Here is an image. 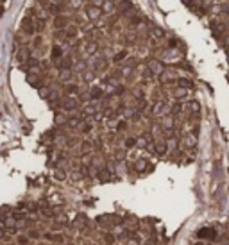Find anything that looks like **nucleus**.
<instances>
[{
	"label": "nucleus",
	"mask_w": 229,
	"mask_h": 245,
	"mask_svg": "<svg viewBox=\"0 0 229 245\" xmlns=\"http://www.w3.org/2000/svg\"><path fill=\"white\" fill-rule=\"evenodd\" d=\"M152 36L154 38H163L165 36V31L159 29V27H152Z\"/></svg>",
	"instance_id": "obj_13"
},
{
	"label": "nucleus",
	"mask_w": 229,
	"mask_h": 245,
	"mask_svg": "<svg viewBox=\"0 0 229 245\" xmlns=\"http://www.w3.org/2000/svg\"><path fill=\"white\" fill-rule=\"evenodd\" d=\"M48 13H52V15H56V16H57V13H59V5H57V4H50V5H48Z\"/></svg>",
	"instance_id": "obj_19"
},
{
	"label": "nucleus",
	"mask_w": 229,
	"mask_h": 245,
	"mask_svg": "<svg viewBox=\"0 0 229 245\" xmlns=\"http://www.w3.org/2000/svg\"><path fill=\"white\" fill-rule=\"evenodd\" d=\"M61 79H63V81H65V79H70V72H68V70H63V72H61Z\"/></svg>",
	"instance_id": "obj_32"
},
{
	"label": "nucleus",
	"mask_w": 229,
	"mask_h": 245,
	"mask_svg": "<svg viewBox=\"0 0 229 245\" xmlns=\"http://www.w3.org/2000/svg\"><path fill=\"white\" fill-rule=\"evenodd\" d=\"M68 25V20L65 18V16H61V15H57L56 20H54V27L56 29H65Z\"/></svg>",
	"instance_id": "obj_6"
},
{
	"label": "nucleus",
	"mask_w": 229,
	"mask_h": 245,
	"mask_svg": "<svg viewBox=\"0 0 229 245\" xmlns=\"http://www.w3.org/2000/svg\"><path fill=\"white\" fill-rule=\"evenodd\" d=\"M90 97H91V98H100V97H102V90H100V88H93V90L90 91Z\"/></svg>",
	"instance_id": "obj_15"
},
{
	"label": "nucleus",
	"mask_w": 229,
	"mask_h": 245,
	"mask_svg": "<svg viewBox=\"0 0 229 245\" xmlns=\"http://www.w3.org/2000/svg\"><path fill=\"white\" fill-rule=\"evenodd\" d=\"M38 65H39L38 59H34V57H29V66H32V68H34V66H38Z\"/></svg>",
	"instance_id": "obj_30"
},
{
	"label": "nucleus",
	"mask_w": 229,
	"mask_h": 245,
	"mask_svg": "<svg viewBox=\"0 0 229 245\" xmlns=\"http://www.w3.org/2000/svg\"><path fill=\"white\" fill-rule=\"evenodd\" d=\"M104 242H106V243H108V245H111V243H113V242H114L113 234H109V233H108V234L104 236Z\"/></svg>",
	"instance_id": "obj_25"
},
{
	"label": "nucleus",
	"mask_w": 229,
	"mask_h": 245,
	"mask_svg": "<svg viewBox=\"0 0 229 245\" xmlns=\"http://www.w3.org/2000/svg\"><path fill=\"white\" fill-rule=\"evenodd\" d=\"M29 236H31V238H39V233H38V231H31V233H29Z\"/></svg>",
	"instance_id": "obj_35"
},
{
	"label": "nucleus",
	"mask_w": 229,
	"mask_h": 245,
	"mask_svg": "<svg viewBox=\"0 0 229 245\" xmlns=\"http://www.w3.org/2000/svg\"><path fill=\"white\" fill-rule=\"evenodd\" d=\"M61 108H63V109H75V108H77V100H74V98H63Z\"/></svg>",
	"instance_id": "obj_5"
},
{
	"label": "nucleus",
	"mask_w": 229,
	"mask_h": 245,
	"mask_svg": "<svg viewBox=\"0 0 229 245\" xmlns=\"http://www.w3.org/2000/svg\"><path fill=\"white\" fill-rule=\"evenodd\" d=\"M149 70H151V75H152V74H156V75H161V74L165 72V66H163L159 61H156V59H154V61H151V63H149Z\"/></svg>",
	"instance_id": "obj_1"
},
{
	"label": "nucleus",
	"mask_w": 229,
	"mask_h": 245,
	"mask_svg": "<svg viewBox=\"0 0 229 245\" xmlns=\"http://www.w3.org/2000/svg\"><path fill=\"white\" fill-rule=\"evenodd\" d=\"M2 15H4V5H0V18H2Z\"/></svg>",
	"instance_id": "obj_42"
},
{
	"label": "nucleus",
	"mask_w": 229,
	"mask_h": 245,
	"mask_svg": "<svg viewBox=\"0 0 229 245\" xmlns=\"http://www.w3.org/2000/svg\"><path fill=\"white\" fill-rule=\"evenodd\" d=\"M65 29H66L65 32H66V36H68V38H74V36H75V32H77V29H75V27H68V25H66Z\"/></svg>",
	"instance_id": "obj_18"
},
{
	"label": "nucleus",
	"mask_w": 229,
	"mask_h": 245,
	"mask_svg": "<svg viewBox=\"0 0 229 245\" xmlns=\"http://www.w3.org/2000/svg\"><path fill=\"white\" fill-rule=\"evenodd\" d=\"M18 61H23V63L29 61V52H27V50H20L18 52Z\"/></svg>",
	"instance_id": "obj_16"
},
{
	"label": "nucleus",
	"mask_w": 229,
	"mask_h": 245,
	"mask_svg": "<svg viewBox=\"0 0 229 245\" xmlns=\"http://www.w3.org/2000/svg\"><path fill=\"white\" fill-rule=\"evenodd\" d=\"M154 151L158 152V154H165L167 152V141H158L154 145Z\"/></svg>",
	"instance_id": "obj_10"
},
{
	"label": "nucleus",
	"mask_w": 229,
	"mask_h": 245,
	"mask_svg": "<svg viewBox=\"0 0 229 245\" xmlns=\"http://www.w3.org/2000/svg\"><path fill=\"white\" fill-rule=\"evenodd\" d=\"M39 81H41V79H39V77L29 75V82H31V84H32V86H39V84H41V82H39Z\"/></svg>",
	"instance_id": "obj_20"
},
{
	"label": "nucleus",
	"mask_w": 229,
	"mask_h": 245,
	"mask_svg": "<svg viewBox=\"0 0 229 245\" xmlns=\"http://www.w3.org/2000/svg\"><path fill=\"white\" fill-rule=\"evenodd\" d=\"M116 157H118V159H124V152L118 151V152H116Z\"/></svg>",
	"instance_id": "obj_40"
},
{
	"label": "nucleus",
	"mask_w": 229,
	"mask_h": 245,
	"mask_svg": "<svg viewBox=\"0 0 229 245\" xmlns=\"http://www.w3.org/2000/svg\"><path fill=\"white\" fill-rule=\"evenodd\" d=\"M98 175H100V179H102V181H106V179H109V172H108V170H102V172H100Z\"/></svg>",
	"instance_id": "obj_28"
},
{
	"label": "nucleus",
	"mask_w": 229,
	"mask_h": 245,
	"mask_svg": "<svg viewBox=\"0 0 229 245\" xmlns=\"http://www.w3.org/2000/svg\"><path fill=\"white\" fill-rule=\"evenodd\" d=\"M65 91H66V93H77V86H74V84H68V86L65 88Z\"/></svg>",
	"instance_id": "obj_23"
},
{
	"label": "nucleus",
	"mask_w": 229,
	"mask_h": 245,
	"mask_svg": "<svg viewBox=\"0 0 229 245\" xmlns=\"http://www.w3.org/2000/svg\"><path fill=\"white\" fill-rule=\"evenodd\" d=\"M90 129H91V125H90V124H86V125L82 127V131H84V132H88V131H90Z\"/></svg>",
	"instance_id": "obj_39"
},
{
	"label": "nucleus",
	"mask_w": 229,
	"mask_h": 245,
	"mask_svg": "<svg viewBox=\"0 0 229 245\" xmlns=\"http://www.w3.org/2000/svg\"><path fill=\"white\" fill-rule=\"evenodd\" d=\"M181 111H183V106H181V104H175V106L172 108V113H174V114L181 113Z\"/></svg>",
	"instance_id": "obj_26"
},
{
	"label": "nucleus",
	"mask_w": 229,
	"mask_h": 245,
	"mask_svg": "<svg viewBox=\"0 0 229 245\" xmlns=\"http://www.w3.org/2000/svg\"><path fill=\"white\" fill-rule=\"evenodd\" d=\"M75 226H79V227H84V226H86V217H84V215H79V217H77Z\"/></svg>",
	"instance_id": "obj_17"
},
{
	"label": "nucleus",
	"mask_w": 229,
	"mask_h": 245,
	"mask_svg": "<svg viewBox=\"0 0 229 245\" xmlns=\"http://www.w3.org/2000/svg\"><path fill=\"white\" fill-rule=\"evenodd\" d=\"M168 111V106L165 104V102H158L156 106H154V114H165Z\"/></svg>",
	"instance_id": "obj_7"
},
{
	"label": "nucleus",
	"mask_w": 229,
	"mask_h": 245,
	"mask_svg": "<svg viewBox=\"0 0 229 245\" xmlns=\"http://www.w3.org/2000/svg\"><path fill=\"white\" fill-rule=\"evenodd\" d=\"M61 56H63V48H61L59 45L52 47V57H54V59H59Z\"/></svg>",
	"instance_id": "obj_12"
},
{
	"label": "nucleus",
	"mask_w": 229,
	"mask_h": 245,
	"mask_svg": "<svg viewBox=\"0 0 229 245\" xmlns=\"http://www.w3.org/2000/svg\"><path fill=\"white\" fill-rule=\"evenodd\" d=\"M199 238H208V240H215L217 238V233H215V229L213 227H204V229H201L199 231V234H197Z\"/></svg>",
	"instance_id": "obj_3"
},
{
	"label": "nucleus",
	"mask_w": 229,
	"mask_h": 245,
	"mask_svg": "<svg viewBox=\"0 0 229 245\" xmlns=\"http://www.w3.org/2000/svg\"><path fill=\"white\" fill-rule=\"evenodd\" d=\"M45 238H47V240H52V242H63V238H61L59 234H52V233H47Z\"/></svg>",
	"instance_id": "obj_14"
},
{
	"label": "nucleus",
	"mask_w": 229,
	"mask_h": 245,
	"mask_svg": "<svg viewBox=\"0 0 229 245\" xmlns=\"http://www.w3.org/2000/svg\"><path fill=\"white\" fill-rule=\"evenodd\" d=\"M125 127H127V125H125V122H120V124H118V131H124Z\"/></svg>",
	"instance_id": "obj_38"
},
{
	"label": "nucleus",
	"mask_w": 229,
	"mask_h": 245,
	"mask_svg": "<svg viewBox=\"0 0 229 245\" xmlns=\"http://www.w3.org/2000/svg\"><path fill=\"white\" fill-rule=\"evenodd\" d=\"M70 245H72V243H70Z\"/></svg>",
	"instance_id": "obj_45"
},
{
	"label": "nucleus",
	"mask_w": 229,
	"mask_h": 245,
	"mask_svg": "<svg viewBox=\"0 0 229 245\" xmlns=\"http://www.w3.org/2000/svg\"><path fill=\"white\" fill-rule=\"evenodd\" d=\"M59 68H65V70H68L70 68V65H72V61H70V57H63V59H59Z\"/></svg>",
	"instance_id": "obj_11"
},
{
	"label": "nucleus",
	"mask_w": 229,
	"mask_h": 245,
	"mask_svg": "<svg viewBox=\"0 0 229 245\" xmlns=\"http://www.w3.org/2000/svg\"><path fill=\"white\" fill-rule=\"evenodd\" d=\"M79 120H81V118H72V120H68V125H70V127H77V125H79Z\"/></svg>",
	"instance_id": "obj_27"
},
{
	"label": "nucleus",
	"mask_w": 229,
	"mask_h": 245,
	"mask_svg": "<svg viewBox=\"0 0 229 245\" xmlns=\"http://www.w3.org/2000/svg\"><path fill=\"white\" fill-rule=\"evenodd\" d=\"M188 108H190L191 111L199 113V104H197V102H188Z\"/></svg>",
	"instance_id": "obj_24"
},
{
	"label": "nucleus",
	"mask_w": 229,
	"mask_h": 245,
	"mask_svg": "<svg viewBox=\"0 0 229 245\" xmlns=\"http://www.w3.org/2000/svg\"><path fill=\"white\" fill-rule=\"evenodd\" d=\"M65 177H66V174H63V172H59V170L56 172V179H65Z\"/></svg>",
	"instance_id": "obj_33"
},
{
	"label": "nucleus",
	"mask_w": 229,
	"mask_h": 245,
	"mask_svg": "<svg viewBox=\"0 0 229 245\" xmlns=\"http://www.w3.org/2000/svg\"><path fill=\"white\" fill-rule=\"evenodd\" d=\"M100 15H102V9H100V7H97V5H90V7H88V16L91 20H97Z\"/></svg>",
	"instance_id": "obj_4"
},
{
	"label": "nucleus",
	"mask_w": 229,
	"mask_h": 245,
	"mask_svg": "<svg viewBox=\"0 0 229 245\" xmlns=\"http://www.w3.org/2000/svg\"><path fill=\"white\" fill-rule=\"evenodd\" d=\"M177 86H181L183 90H190V88H193V82L190 79H177Z\"/></svg>",
	"instance_id": "obj_9"
},
{
	"label": "nucleus",
	"mask_w": 229,
	"mask_h": 245,
	"mask_svg": "<svg viewBox=\"0 0 229 245\" xmlns=\"http://www.w3.org/2000/svg\"><path fill=\"white\" fill-rule=\"evenodd\" d=\"M163 124H165L167 127H172V118H167V120H163Z\"/></svg>",
	"instance_id": "obj_37"
},
{
	"label": "nucleus",
	"mask_w": 229,
	"mask_h": 245,
	"mask_svg": "<svg viewBox=\"0 0 229 245\" xmlns=\"http://www.w3.org/2000/svg\"><path fill=\"white\" fill-rule=\"evenodd\" d=\"M2 236H4V231H2V229H0V238H2Z\"/></svg>",
	"instance_id": "obj_43"
},
{
	"label": "nucleus",
	"mask_w": 229,
	"mask_h": 245,
	"mask_svg": "<svg viewBox=\"0 0 229 245\" xmlns=\"http://www.w3.org/2000/svg\"><path fill=\"white\" fill-rule=\"evenodd\" d=\"M39 43H41V38H39V36L38 38H34V45H39Z\"/></svg>",
	"instance_id": "obj_41"
},
{
	"label": "nucleus",
	"mask_w": 229,
	"mask_h": 245,
	"mask_svg": "<svg viewBox=\"0 0 229 245\" xmlns=\"http://www.w3.org/2000/svg\"><path fill=\"white\" fill-rule=\"evenodd\" d=\"M39 95H41L43 98H47V97H48V90H47V88H39Z\"/></svg>",
	"instance_id": "obj_31"
},
{
	"label": "nucleus",
	"mask_w": 229,
	"mask_h": 245,
	"mask_svg": "<svg viewBox=\"0 0 229 245\" xmlns=\"http://www.w3.org/2000/svg\"><path fill=\"white\" fill-rule=\"evenodd\" d=\"M129 9H133V4H131L129 0H122V2L118 4V11H120V13H127Z\"/></svg>",
	"instance_id": "obj_8"
},
{
	"label": "nucleus",
	"mask_w": 229,
	"mask_h": 245,
	"mask_svg": "<svg viewBox=\"0 0 229 245\" xmlns=\"http://www.w3.org/2000/svg\"><path fill=\"white\" fill-rule=\"evenodd\" d=\"M134 145H136V138H127V140H125V147H127V149H131Z\"/></svg>",
	"instance_id": "obj_21"
},
{
	"label": "nucleus",
	"mask_w": 229,
	"mask_h": 245,
	"mask_svg": "<svg viewBox=\"0 0 229 245\" xmlns=\"http://www.w3.org/2000/svg\"><path fill=\"white\" fill-rule=\"evenodd\" d=\"M90 147H91L90 143H82V152H88L90 151Z\"/></svg>",
	"instance_id": "obj_36"
},
{
	"label": "nucleus",
	"mask_w": 229,
	"mask_h": 245,
	"mask_svg": "<svg viewBox=\"0 0 229 245\" xmlns=\"http://www.w3.org/2000/svg\"><path fill=\"white\" fill-rule=\"evenodd\" d=\"M125 56H127V52H125V50H122V52H118V54L114 56V61H116V63H120V61H122Z\"/></svg>",
	"instance_id": "obj_22"
},
{
	"label": "nucleus",
	"mask_w": 229,
	"mask_h": 245,
	"mask_svg": "<svg viewBox=\"0 0 229 245\" xmlns=\"http://www.w3.org/2000/svg\"><path fill=\"white\" fill-rule=\"evenodd\" d=\"M175 97H177V98L186 97V90H183V88H181V90H177V91H175Z\"/></svg>",
	"instance_id": "obj_29"
},
{
	"label": "nucleus",
	"mask_w": 229,
	"mask_h": 245,
	"mask_svg": "<svg viewBox=\"0 0 229 245\" xmlns=\"http://www.w3.org/2000/svg\"><path fill=\"white\" fill-rule=\"evenodd\" d=\"M95 48H97L95 43H90V45H88V52H95Z\"/></svg>",
	"instance_id": "obj_34"
},
{
	"label": "nucleus",
	"mask_w": 229,
	"mask_h": 245,
	"mask_svg": "<svg viewBox=\"0 0 229 245\" xmlns=\"http://www.w3.org/2000/svg\"><path fill=\"white\" fill-rule=\"evenodd\" d=\"M227 59H229V52H227Z\"/></svg>",
	"instance_id": "obj_44"
},
{
	"label": "nucleus",
	"mask_w": 229,
	"mask_h": 245,
	"mask_svg": "<svg viewBox=\"0 0 229 245\" xmlns=\"http://www.w3.org/2000/svg\"><path fill=\"white\" fill-rule=\"evenodd\" d=\"M22 31L25 32V34H34L36 31H34V23H32V20L31 18H23L22 20Z\"/></svg>",
	"instance_id": "obj_2"
}]
</instances>
